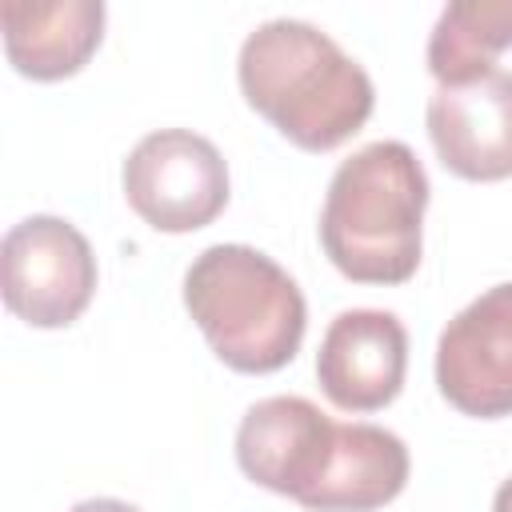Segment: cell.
I'll list each match as a JSON object with an SVG mask.
<instances>
[{
    "instance_id": "cell-1",
    "label": "cell",
    "mask_w": 512,
    "mask_h": 512,
    "mask_svg": "<svg viewBox=\"0 0 512 512\" xmlns=\"http://www.w3.org/2000/svg\"><path fill=\"white\" fill-rule=\"evenodd\" d=\"M244 100L296 148L332 152L364 128L372 76L316 24L276 16L256 24L236 60Z\"/></svg>"
},
{
    "instance_id": "cell-2",
    "label": "cell",
    "mask_w": 512,
    "mask_h": 512,
    "mask_svg": "<svg viewBox=\"0 0 512 512\" xmlns=\"http://www.w3.org/2000/svg\"><path fill=\"white\" fill-rule=\"evenodd\" d=\"M428 176L404 140H372L328 180L324 256L356 284H404L420 264Z\"/></svg>"
},
{
    "instance_id": "cell-3",
    "label": "cell",
    "mask_w": 512,
    "mask_h": 512,
    "mask_svg": "<svg viewBox=\"0 0 512 512\" xmlns=\"http://www.w3.org/2000/svg\"><path fill=\"white\" fill-rule=\"evenodd\" d=\"M184 308L236 372H276L304 340L308 308L296 280L252 244H212L184 272Z\"/></svg>"
},
{
    "instance_id": "cell-4",
    "label": "cell",
    "mask_w": 512,
    "mask_h": 512,
    "mask_svg": "<svg viewBox=\"0 0 512 512\" xmlns=\"http://www.w3.org/2000/svg\"><path fill=\"white\" fill-rule=\"evenodd\" d=\"M0 288L8 312L32 328H68L96 292V256L60 216H28L4 232Z\"/></svg>"
},
{
    "instance_id": "cell-5",
    "label": "cell",
    "mask_w": 512,
    "mask_h": 512,
    "mask_svg": "<svg viewBox=\"0 0 512 512\" xmlns=\"http://www.w3.org/2000/svg\"><path fill=\"white\" fill-rule=\"evenodd\" d=\"M124 196L156 232H196L228 204V164L208 136L160 128L128 152Z\"/></svg>"
},
{
    "instance_id": "cell-6",
    "label": "cell",
    "mask_w": 512,
    "mask_h": 512,
    "mask_svg": "<svg viewBox=\"0 0 512 512\" xmlns=\"http://www.w3.org/2000/svg\"><path fill=\"white\" fill-rule=\"evenodd\" d=\"M436 388L464 416H512V280L480 292L444 324Z\"/></svg>"
},
{
    "instance_id": "cell-7",
    "label": "cell",
    "mask_w": 512,
    "mask_h": 512,
    "mask_svg": "<svg viewBox=\"0 0 512 512\" xmlns=\"http://www.w3.org/2000/svg\"><path fill=\"white\" fill-rule=\"evenodd\" d=\"M336 424L304 396L256 400L236 428V464L260 488L304 504L324 472Z\"/></svg>"
},
{
    "instance_id": "cell-8",
    "label": "cell",
    "mask_w": 512,
    "mask_h": 512,
    "mask_svg": "<svg viewBox=\"0 0 512 512\" xmlns=\"http://www.w3.org/2000/svg\"><path fill=\"white\" fill-rule=\"evenodd\" d=\"M428 136L440 164L464 180L512 176V72L488 68L428 96Z\"/></svg>"
},
{
    "instance_id": "cell-9",
    "label": "cell",
    "mask_w": 512,
    "mask_h": 512,
    "mask_svg": "<svg viewBox=\"0 0 512 512\" xmlns=\"http://www.w3.org/2000/svg\"><path fill=\"white\" fill-rule=\"evenodd\" d=\"M408 372V332L396 312L348 308L340 312L316 352V380L344 412H376L392 404Z\"/></svg>"
},
{
    "instance_id": "cell-10",
    "label": "cell",
    "mask_w": 512,
    "mask_h": 512,
    "mask_svg": "<svg viewBox=\"0 0 512 512\" xmlns=\"http://www.w3.org/2000/svg\"><path fill=\"white\" fill-rule=\"evenodd\" d=\"M0 20L8 60L32 80L80 72L104 36L100 0H4Z\"/></svg>"
},
{
    "instance_id": "cell-11",
    "label": "cell",
    "mask_w": 512,
    "mask_h": 512,
    "mask_svg": "<svg viewBox=\"0 0 512 512\" xmlns=\"http://www.w3.org/2000/svg\"><path fill=\"white\" fill-rule=\"evenodd\" d=\"M408 448L380 424H336L332 452L308 500V512H372L396 500L408 484Z\"/></svg>"
},
{
    "instance_id": "cell-12",
    "label": "cell",
    "mask_w": 512,
    "mask_h": 512,
    "mask_svg": "<svg viewBox=\"0 0 512 512\" xmlns=\"http://www.w3.org/2000/svg\"><path fill=\"white\" fill-rule=\"evenodd\" d=\"M512 48V0H452L428 36V72L440 84H464Z\"/></svg>"
},
{
    "instance_id": "cell-13",
    "label": "cell",
    "mask_w": 512,
    "mask_h": 512,
    "mask_svg": "<svg viewBox=\"0 0 512 512\" xmlns=\"http://www.w3.org/2000/svg\"><path fill=\"white\" fill-rule=\"evenodd\" d=\"M68 512H140V508L128 504V500H116V496H92V500L72 504Z\"/></svg>"
},
{
    "instance_id": "cell-14",
    "label": "cell",
    "mask_w": 512,
    "mask_h": 512,
    "mask_svg": "<svg viewBox=\"0 0 512 512\" xmlns=\"http://www.w3.org/2000/svg\"><path fill=\"white\" fill-rule=\"evenodd\" d=\"M492 512H512V476L496 488V500H492Z\"/></svg>"
}]
</instances>
